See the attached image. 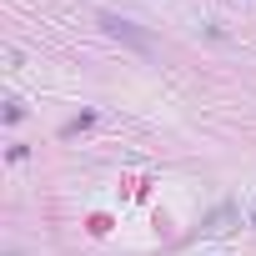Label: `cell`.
Masks as SVG:
<instances>
[{
	"label": "cell",
	"instance_id": "1",
	"mask_svg": "<svg viewBox=\"0 0 256 256\" xmlns=\"http://www.w3.org/2000/svg\"><path fill=\"white\" fill-rule=\"evenodd\" d=\"M100 26H106L110 36H120V40H131L136 50H151V40H146V36H141L136 26H126V20H116V16H100Z\"/></svg>",
	"mask_w": 256,
	"mask_h": 256
}]
</instances>
